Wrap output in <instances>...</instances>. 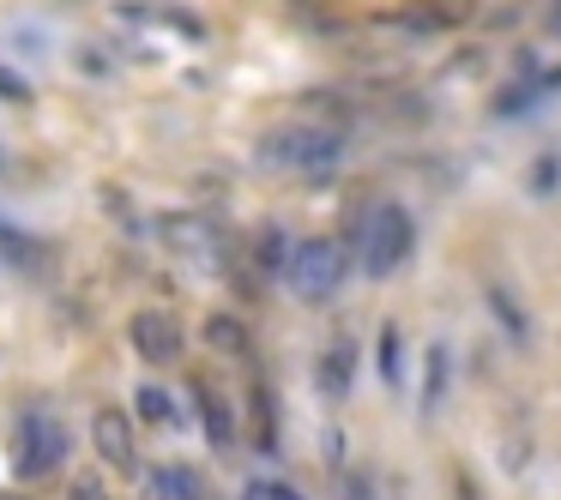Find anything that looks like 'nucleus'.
<instances>
[{"label":"nucleus","instance_id":"nucleus-1","mask_svg":"<svg viewBox=\"0 0 561 500\" xmlns=\"http://www.w3.org/2000/svg\"><path fill=\"white\" fill-rule=\"evenodd\" d=\"M13 464L25 482H43V476H55L67 464V428L55 422L49 410H25L13 422Z\"/></svg>","mask_w":561,"mask_h":500},{"label":"nucleus","instance_id":"nucleus-2","mask_svg":"<svg viewBox=\"0 0 561 500\" xmlns=\"http://www.w3.org/2000/svg\"><path fill=\"white\" fill-rule=\"evenodd\" d=\"M344 247L327 242V235H314V242H296L290 247V266H284V283H290L302 302H327V295H339L344 283Z\"/></svg>","mask_w":561,"mask_h":500},{"label":"nucleus","instance_id":"nucleus-3","mask_svg":"<svg viewBox=\"0 0 561 500\" xmlns=\"http://www.w3.org/2000/svg\"><path fill=\"white\" fill-rule=\"evenodd\" d=\"M416 230H411V211L404 206H375L363 223V271L368 278H387L392 266H404Z\"/></svg>","mask_w":561,"mask_h":500},{"label":"nucleus","instance_id":"nucleus-4","mask_svg":"<svg viewBox=\"0 0 561 500\" xmlns=\"http://www.w3.org/2000/svg\"><path fill=\"white\" fill-rule=\"evenodd\" d=\"M339 151H344V139L320 133V127H290V133L266 139V158L272 163H296V170H327Z\"/></svg>","mask_w":561,"mask_h":500},{"label":"nucleus","instance_id":"nucleus-5","mask_svg":"<svg viewBox=\"0 0 561 500\" xmlns=\"http://www.w3.org/2000/svg\"><path fill=\"white\" fill-rule=\"evenodd\" d=\"M134 350L146 356V362L170 368L175 356H182V326H175L170 314H139L134 319Z\"/></svg>","mask_w":561,"mask_h":500},{"label":"nucleus","instance_id":"nucleus-6","mask_svg":"<svg viewBox=\"0 0 561 500\" xmlns=\"http://www.w3.org/2000/svg\"><path fill=\"white\" fill-rule=\"evenodd\" d=\"M91 440H98V458L110 464V470H127V464H134V422H127L122 410H98Z\"/></svg>","mask_w":561,"mask_h":500},{"label":"nucleus","instance_id":"nucleus-7","mask_svg":"<svg viewBox=\"0 0 561 500\" xmlns=\"http://www.w3.org/2000/svg\"><path fill=\"white\" fill-rule=\"evenodd\" d=\"M151 488H158V500H206V482H199L194 464H158Z\"/></svg>","mask_w":561,"mask_h":500},{"label":"nucleus","instance_id":"nucleus-8","mask_svg":"<svg viewBox=\"0 0 561 500\" xmlns=\"http://www.w3.org/2000/svg\"><path fill=\"white\" fill-rule=\"evenodd\" d=\"M351 368H356V344L351 338H332L327 356H320V386L339 398V392H351Z\"/></svg>","mask_w":561,"mask_h":500},{"label":"nucleus","instance_id":"nucleus-9","mask_svg":"<svg viewBox=\"0 0 561 500\" xmlns=\"http://www.w3.org/2000/svg\"><path fill=\"white\" fill-rule=\"evenodd\" d=\"M134 416L151 428H182V410H175V398L163 386H139L134 392Z\"/></svg>","mask_w":561,"mask_h":500},{"label":"nucleus","instance_id":"nucleus-10","mask_svg":"<svg viewBox=\"0 0 561 500\" xmlns=\"http://www.w3.org/2000/svg\"><path fill=\"white\" fill-rule=\"evenodd\" d=\"M199 416H206L211 446H230V440H236V428H230V404H224L211 386H199Z\"/></svg>","mask_w":561,"mask_h":500},{"label":"nucleus","instance_id":"nucleus-11","mask_svg":"<svg viewBox=\"0 0 561 500\" xmlns=\"http://www.w3.org/2000/svg\"><path fill=\"white\" fill-rule=\"evenodd\" d=\"M242 500H302V488L278 482V476H254V482L242 488Z\"/></svg>","mask_w":561,"mask_h":500},{"label":"nucleus","instance_id":"nucleus-12","mask_svg":"<svg viewBox=\"0 0 561 500\" xmlns=\"http://www.w3.org/2000/svg\"><path fill=\"white\" fill-rule=\"evenodd\" d=\"M260 266H272V271H284V266H290V247H284V235H278V230H266V235H260Z\"/></svg>","mask_w":561,"mask_h":500},{"label":"nucleus","instance_id":"nucleus-13","mask_svg":"<svg viewBox=\"0 0 561 500\" xmlns=\"http://www.w3.org/2000/svg\"><path fill=\"white\" fill-rule=\"evenodd\" d=\"M67 500H110V488H103V476H73V488H67Z\"/></svg>","mask_w":561,"mask_h":500},{"label":"nucleus","instance_id":"nucleus-14","mask_svg":"<svg viewBox=\"0 0 561 500\" xmlns=\"http://www.w3.org/2000/svg\"><path fill=\"white\" fill-rule=\"evenodd\" d=\"M380 368H387V380H399V332L380 338Z\"/></svg>","mask_w":561,"mask_h":500},{"label":"nucleus","instance_id":"nucleus-15","mask_svg":"<svg viewBox=\"0 0 561 500\" xmlns=\"http://www.w3.org/2000/svg\"><path fill=\"white\" fill-rule=\"evenodd\" d=\"M0 97H13V103H25L31 97V85L19 73H7V67H0Z\"/></svg>","mask_w":561,"mask_h":500},{"label":"nucleus","instance_id":"nucleus-16","mask_svg":"<svg viewBox=\"0 0 561 500\" xmlns=\"http://www.w3.org/2000/svg\"><path fill=\"white\" fill-rule=\"evenodd\" d=\"M549 25H556V31H561V7H556V13H549Z\"/></svg>","mask_w":561,"mask_h":500}]
</instances>
